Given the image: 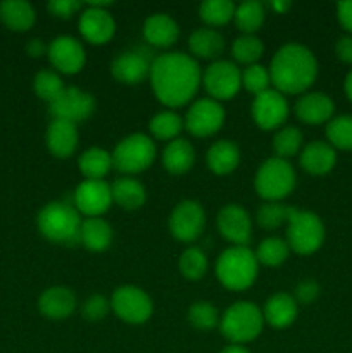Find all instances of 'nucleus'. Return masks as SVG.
I'll use <instances>...</instances> for the list:
<instances>
[{
	"mask_svg": "<svg viewBox=\"0 0 352 353\" xmlns=\"http://www.w3.org/2000/svg\"><path fill=\"white\" fill-rule=\"evenodd\" d=\"M240 164V148L228 140H219L213 143L207 150V165L217 176L233 172Z\"/></svg>",
	"mask_w": 352,
	"mask_h": 353,
	"instance_id": "obj_28",
	"label": "nucleus"
},
{
	"mask_svg": "<svg viewBox=\"0 0 352 353\" xmlns=\"http://www.w3.org/2000/svg\"><path fill=\"white\" fill-rule=\"evenodd\" d=\"M206 228V212L197 200H183L169 216V231L183 243L195 241Z\"/></svg>",
	"mask_w": 352,
	"mask_h": 353,
	"instance_id": "obj_13",
	"label": "nucleus"
},
{
	"mask_svg": "<svg viewBox=\"0 0 352 353\" xmlns=\"http://www.w3.org/2000/svg\"><path fill=\"white\" fill-rule=\"evenodd\" d=\"M179 271L190 281H199L207 271V257L200 248H186L179 257Z\"/></svg>",
	"mask_w": 352,
	"mask_h": 353,
	"instance_id": "obj_41",
	"label": "nucleus"
},
{
	"mask_svg": "<svg viewBox=\"0 0 352 353\" xmlns=\"http://www.w3.org/2000/svg\"><path fill=\"white\" fill-rule=\"evenodd\" d=\"M216 226L221 236L233 247H247L252 240V221L247 210L238 203H228L219 210Z\"/></svg>",
	"mask_w": 352,
	"mask_h": 353,
	"instance_id": "obj_16",
	"label": "nucleus"
},
{
	"mask_svg": "<svg viewBox=\"0 0 352 353\" xmlns=\"http://www.w3.org/2000/svg\"><path fill=\"white\" fill-rule=\"evenodd\" d=\"M269 85H271V76L269 69H266L264 65L252 64L242 71V86L254 97L269 90Z\"/></svg>",
	"mask_w": 352,
	"mask_h": 353,
	"instance_id": "obj_44",
	"label": "nucleus"
},
{
	"mask_svg": "<svg viewBox=\"0 0 352 353\" xmlns=\"http://www.w3.org/2000/svg\"><path fill=\"white\" fill-rule=\"evenodd\" d=\"M269 76L275 90L283 95L302 93L316 81L317 61L313 52L300 43L278 48L269 62Z\"/></svg>",
	"mask_w": 352,
	"mask_h": 353,
	"instance_id": "obj_2",
	"label": "nucleus"
},
{
	"mask_svg": "<svg viewBox=\"0 0 352 353\" xmlns=\"http://www.w3.org/2000/svg\"><path fill=\"white\" fill-rule=\"evenodd\" d=\"M224 124V109L213 99H199L190 105L183 126L192 137L207 138L216 134Z\"/></svg>",
	"mask_w": 352,
	"mask_h": 353,
	"instance_id": "obj_12",
	"label": "nucleus"
},
{
	"mask_svg": "<svg viewBox=\"0 0 352 353\" xmlns=\"http://www.w3.org/2000/svg\"><path fill=\"white\" fill-rule=\"evenodd\" d=\"M264 3L255 2H242L240 6L235 9V24L240 31H244L245 34H254L255 31L261 30L262 23H264Z\"/></svg>",
	"mask_w": 352,
	"mask_h": 353,
	"instance_id": "obj_33",
	"label": "nucleus"
},
{
	"mask_svg": "<svg viewBox=\"0 0 352 353\" xmlns=\"http://www.w3.org/2000/svg\"><path fill=\"white\" fill-rule=\"evenodd\" d=\"M110 310V302L102 295H92L83 302L81 314L86 321L90 323H97V321H102L104 317L109 314Z\"/></svg>",
	"mask_w": 352,
	"mask_h": 353,
	"instance_id": "obj_45",
	"label": "nucleus"
},
{
	"mask_svg": "<svg viewBox=\"0 0 352 353\" xmlns=\"http://www.w3.org/2000/svg\"><path fill=\"white\" fill-rule=\"evenodd\" d=\"M38 309L47 319H68L76 310V296L66 286H50L38 299Z\"/></svg>",
	"mask_w": 352,
	"mask_h": 353,
	"instance_id": "obj_21",
	"label": "nucleus"
},
{
	"mask_svg": "<svg viewBox=\"0 0 352 353\" xmlns=\"http://www.w3.org/2000/svg\"><path fill=\"white\" fill-rule=\"evenodd\" d=\"M48 110L54 119L78 124L88 119L95 110V99L92 93L76 86H66L50 103Z\"/></svg>",
	"mask_w": 352,
	"mask_h": 353,
	"instance_id": "obj_10",
	"label": "nucleus"
},
{
	"mask_svg": "<svg viewBox=\"0 0 352 353\" xmlns=\"http://www.w3.org/2000/svg\"><path fill=\"white\" fill-rule=\"evenodd\" d=\"M324 241V224L314 212L293 207L286 223V245L299 255H311Z\"/></svg>",
	"mask_w": 352,
	"mask_h": 353,
	"instance_id": "obj_7",
	"label": "nucleus"
},
{
	"mask_svg": "<svg viewBox=\"0 0 352 353\" xmlns=\"http://www.w3.org/2000/svg\"><path fill=\"white\" fill-rule=\"evenodd\" d=\"M109 2H90L79 16V33L93 45H104L116 33V23L109 14Z\"/></svg>",
	"mask_w": 352,
	"mask_h": 353,
	"instance_id": "obj_14",
	"label": "nucleus"
},
{
	"mask_svg": "<svg viewBox=\"0 0 352 353\" xmlns=\"http://www.w3.org/2000/svg\"><path fill=\"white\" fill-rule=\"evenodd\" d=\"M221 353H251V352H248L245 347H242V345H230V347L223 348Z\"/></svg>",
	"mask_w": 352,
	"mask_h": 353,
	"instance_id": "obj_52",
	"label": "nucleus"
},
{
	"mask_svg": "<svg viewBox=\"0 0 352 353\" xmlns=\"http://www.w3.org/2000/svg\"><path fill=\"white\" fill-rule=\"evenodd\" d=\"M337 17L342 28L352 33V0L337 3Z\"/></svg>",
	"mask_w": 352,
	"mask_h": 353,
	"instance_id": "obj_49",
	"label": "nucleus"
},
{
	"mask_svg": "<svg viewBox=\"0 0 352 353\" xmlns=\"http://www.w3.org/2000/svg\"><path fill=\"white\" fill-rule=\"evenodd\" d=\"M113 241V228L102 217H86L79 228V243L90 252H104Z\"/></svg>",
	"mask_w": 352,
	"mask_h": 353,
	"instance_id": "obj_26",
	"label": "nucleus"
},
{
	"mask_svg": "<svg viewBox=\"0 0 352 353\" xmlns=\"http://www.w3.org/2000/svg\"><path fill=\"white\" fill-rule=\"evenodd\" d=\"M297 183L295 171L286 159L271 157L261 164L254 178L255 192L268 202H278L293 192Z\"/></svg>",
	"mask_w": 352,
	"mask_h": 353,
	"instance_id": "obj_6",
	"label": "nucleus"
},
{
	"mask_svg": "<svg viewBox=\"0 0 352 353\" xmlns=\"http://www.w3.org/2000/svg\"><path fill=\"white\" fill-rule=\"evenodd\" d=\"M344 90H345V95L347 99L352 102V71L345 76V83H344Z\"/></svg>",
	"mask_w": 352,
	"mask_h": 353,
	"instance_id": "obj_51",
	"label": "nucleus"
},
{
	"mask_svg": "<svg viewBox=\"0 0 352 353\" xmlns=\"http://www.w3.org/2000/svg\"><path fill=\"white\" fill-rule=\"evenodd\" d=\"M293 207L280 202H266L255 212V221L262 230H276L282 224L289 223Z\"/></svg>",
	"mask_w": 352,
	"mask_h": 353,
	"instance_id": "obj_37",
	"label": "nucleus"
},
{
	"mask_svg": "<svg viewBox=\"0 0 352 353\" xmlns=\"http://www.w3.org/2000/svg\"><path fill=\"white\" fill-rule=\"evenodd\" d=\"M113 202L126 210H137L147 202V192L144 185L133 178H119L110 185Z\"/></svg>",
	"mask_w": 352,
	"mask_h": 353,
	"instance_id": "obj_31",
	"label": "nucleus"
},
{
	"mask_svg": "<svg viewBox=\"0 0 352 353\" xmlns=\"http://www.w3.org/2000/svg\"><path fill=\"white\" fill-rule=\"evenodd\" d=\"M231 52H233L235 61L252 65L257 64V61L264 54V43L255 34H242L233 41Z\"/></svg>",
	"mask_w": 352,
	"mask_h": 353,
	"instance_id": "obj_38",
	"label": "nucleus"
},
{
	"mask_svg": "<svg viewBox=\"0 0 352 353\" xmlns=\"http://www.w3.org/2000/svg\"><path fill=\"white\" fill-rule=\"evenodd\" d=\"M264 326L262 310L252 302H237L224 310L219 330L230 343L242 345L255 340Z\"/></svg>",
	"mask_w": 352,
	"mask_h": 353,
	"instance_id": "obj_5",
	"label": "nucleus"
},
{
	"mask_svg": "<svg viewBox=\"0 0 352 353\" xmlns=\"http://www.w3.org/2000/svg\"><path fill=\"white\" fill-rule=\"evenodd\" d=\"M152 62L148 61L144 50H128L117 55L110 65V72L114 78L124 85H138L148 78Z\"/></svg>",
	"mask_w": 352,
	"mask_h": 353,
	"instance_id": "obj_19",
	"label": "nucleus"
},
{
	"mask_svg": "<svg viewBox=\"0 0 352 353\" xmlns=\"http://www.w3.org/2000/svg\"><path fill=\"white\" fill-rule=\"evenodd\" d=\"M252 117L261 130L271 131L282 128L289 117V102L278 90H266L254 97Z\"/></svg>",
	"mask_w": 352,
	"mask_h": 353,
	"instance_id": "obj_15",
	"label": "nucleus"
},
{
	"mask_svg": "<svg viewBox=\"0 0 352 353\" xmlns=\"http://www.w3.org/2000/svg\"><path fill=\"white\" fill-rule=\"evenodd\" d=\"M26 52L30 57H41V55H45L48 52V47L43 43V40H40V38H33V40L28 41L26 45Z\"/></svg>",
	"mask_w": 352,
	"mask_h": 353,
	"instance_id": "obj_50",
	"label": "nucleus"
},
{
	"mask_svg": "<svg viewBox=\"0 0 352 353\" xmlns=\"http://www.w3.org/2000/svg\"><path fill=\"white\" fill-rule=\"evenodd\" d=\"M0 21L12 31H28L37 21V14L30 2L6 0L0 3Z\"/></svg>",
	"mask_w": 352,
	"mask_h": 353,
	"instance_id": "obj_30",
	"label": "nucleus"
},
{
	"mask_svg": "<svg viewBox=\"0 0 352 353\" xmlns=\"http://www.w3.org/2000/svg\"><path fill=\"white\" fill-rule=\"evenodd\" d=\"M37 224L40 233L48 241L59 245L79 243V228L81 219L75 205L68 202H50L40 210L37 217Z\"/></svg>",
	"mask_w": 352,
	"mask_h": 353,
	"instance_id": "obj_3",
	"label": "nucleus"
},
{
	"mask_svg": "<svg viewBox=\"0 0 352 353\" xmlns=\"http://www.w3.org/2000/svg\"><path fill=\"white\" fill-rule=\"evenodd\" d=\"M217 309L209 302H195L188 309V323L199 331H211L219 326Z\"/></svg>",
	"mask_w": 352,
	"mask_h": 353,
	"instance_id": "obj_42",
	"label": "nucleus"
},
{
	"mask_svg": "<svg viewBox=\"0 0 352 353\" xmlns=\"http://www.w3.org/2000/svg\"><path fill=\"white\" fill-rule=\"evenodd\" d=\"M235 3L230 0H207L199 7V16L209 26H223L235 17Z\"/></svg>",
	"mask_w": 352,
	"mask_h": 353,
	"instance_id": "obj_36",
	"label": "nucleus"
},
{
	"mask_svg": "<svg viewBox=\"0 0 352 353\" xmlns=\"http://www.w3.org/2000/svg\"><path fill=\"white\" fill-rule=\"evenodd\" d=\"M178 23L168 14H152L144 23V38L148 45L157 48H168L178 40Z\"/></svg>",
	"mask_w": 352,
	"mask_h": 353,
	"instance_id": "obj_25",
	"label": "nucleus"
},
{
	"mask_svg": "<svg viewBox=\"0 0 352 353\" xmlns=\"http://www.w3.org/2000/svg\"><path fill=\"white\" fill-rule=\"evenodd\" d=\"M47 55L55 71L62 72V74H76L81 71L86 62V54L81 41L69 34H61V37L54 38L48 45Z\"/></svg>",
	"mask_w": 352,
	"mask_h": 353,
	"instance_id": "obj_17",
	"label": "nucleus"
},
{
	"mask_svg": "<svg viewBox=\"0 0 352 353\" xmlns=\"http://www.w3.org/2000/svg\"><path fill=\"white\" fill-rule=\"evenodd\" d=\"M259 262L248 247H230L216 262V276L221 285L233 292H244L254 285Z\"/></svg>",
	"mask_w": 352,
	"mask_h": 353,
	"instance_id": "obj_4",
	"label": "nucleus"
},
{
	"mask_svg": "<svg viewBox=\"0 0 352 353\" xmlns=\"http://www.w3.org/2000/svg\"><path fill=\"white\" fill-rule=\"evenodd\" d=\"M66 86L62 85L61 76L55 71L50 69H43V71H38L33 78V90L41 100L50 103L59 93L64 90Z\"/></svg>",
	"mask_w": 352,
	"mask_h": 353,
	"instance_id": "obj_43",
	"label": "nucleus"
},
{
	"mask_svg": "<svg viewBox=\"0 0 352 353\" xmlns=\"http://www.w3.org/2000/svg\"><path fill=\"white\" fill-rule=\"evenodd\" d=\"M148 130H150L152 137L157 140L173 141L183 130V119L176 112L171 110H164V112L155 114L148 123Z\"/></svg>",
	"mask_w": 352,
	"mask_h": 353,
	"instance_id": "obj_35",
	"label": "nucleus"
},
{
	"mask_svg": "<svg viewBox=\"0 0 352 353\" xmlns=\"http://www.w3.org/2000/svg\"><path fill=\"white\" fill-rule=\"evenodd\" d=\"M195 162V150L185 138H176L169 141L162 152V164L171 174H185Z\"/></svg>",
	"mask_w": 352,
	"mask_h": 353,
	"instance_id": "obj_27",
	"label": "nucleus"
},
{
	"mask_svg": "<svg viewBox=\"0 0 352 353\" xmlns=\"http://www.w3.org/2000/svg\"><path fill=\"white\" fill-rule=\"evenodd\" d=\"M109 302L113 312L128 324L147 323L154 312V303L150 296L133 285H124L114 290Z\"/></svg>",
	"mask_w": 352,
	"mask_h": 353,
	"instance_id": "obj_9",
	"label": "nucleus"
},
{
	"mask_svg": "<svg viewBox=\"0 0 352 353\" xmlns=\"http://www.w3.org/2000/svg\"><path fill=\"white\" fill-rule=\"evenodd\" d=\"M188 48L197 59L213 61L223 54L224 38L213 28H200L190 34Z\"/></svg>",
	"mask_w": 352,
	"mask_h": 353,
	"instance_id": "obj_29",
	"label": "nucleus"
},
{
	"mask_svg": "<svg viewBox=\"0 0 352 353\" xmlns=\"http://www.w3.org/2000/svg\"><path fill=\"white\" fill-rule=\"evenodd\" d=\"M300 168L313 176L328 174L337 164V152L330 143L313 141L300 152Z\"/></svg>",
	"mask_w": 352,
	"mask_h": 353,
	"instance_id": "obj_24",
	"label": "nucleus"
},
{
	"mask_svg": "<svg viewBox=\"0 0 352 353\" xmlns=\"http://www.w3.org/2000/svg\"><path fill=\"white\" fill-rule=\"evenodd\" d=\"M79 171L86 179L92 181H102L107 172L113 168V157L107 150L100 147H92L81 154L78 161Z\"/></svg>",
	"mask_w": 352,
	"mask_h": 353,
	"instance_id": "obj_32",
	"label": "nucleus"
},
{
	"mask_svg": "<svg viewBox=\"0 0 352 353\" xmlns=\"http://www.w3.org/2000/svg\"><path fill=\"white\" fill-rule=\"evenodd\" d=\"M148 78L159 102L171 109L188 103L202 85L199 62L183 52L157 55L152 61Z\"/></svg>",
	"mask_w": 352,
	"mask_h": 353,
	"instance_id": "obj_1",
	"label": "nucleus"
},
{
	"mask_svg": "<svg viewBox=\"0 0 352 353\" xmlns=\"http://www.w3.org/2000/svg\"><path fill=\"white\" fill-rule=\"evenodd\" d=\"M302 147V133L295 126H285L275 134L273 138V148L276 152V157L286 159L295 155Z\"/></svg>",
	"mask_w": 352,
	"mask_h": 353,
	"instance_id": "obj_40",
	"label": "nucleus"
},
{
	"mask_svg": "<svg viewBox=\"0 0 352 353\" xmlns=\"http://www.w3.org/2000/svg\"><path fill=\"white\" fill-rule=\"evenodd\" d=\"M326 138L338 150H352V116H338L326 126Z\"/></svg>",
	"mask_w": 352,
	"mask_h": 353,
	"instance_id": "obj_39",
	"label": "nucleus"
},
{
	"mask_svg": "<svg viewBox=\"0 0 352 353\" xmlns=\"http://www.w3.org/2000/svg\"><path fill=\"white\" fill-rule=\"evenodd\" d=\"M113 168L126 174H138L152 165L155 159V145L144 133H133L123 138L110 154Z\"/></svg>",
	"mask_w": 352,
	"mask_h": 353,
	"instance_id": "obj_8",
	"label": "nucleus"
},
{
	"mask_svg": "<svg viewBox=\"0 0 352 353\" xmlns=\"http://www.w3.org/2000/svg\"><path fill=\"white\" fill-rule=\"evenodd\" d=\"M293 110H295L297 119L302 121L304 124L314 126V124L330 123L335 112V103L326 93L313 92L300 97Z\"/></svg>",
	"mask_w": 352,
	"mask_h": 353,
	"instance_id": "obj_20",
	"label": "nucleus"
},
{
	"mask_svg": "<svg viewBox=\"0 0 352 353\" xmlns=\"http://www.w3.org/2000/svg\"><path fill=\"white\" fill-rule=\"evenodd\" d=\"M72 203L78 212L88 217H100L109 210L110 203H113L110 186L106 181L85 179L72 193Z\"/></svg>",
	"mask_w": 352,
	"mask_h": 353,
	"instance_id": "obj_18",
	"label": "nucleus"
},
{
	"mask_svg": "<svg viewBox=\"0 0 352 353\" xmlns=\"http://www.w3.org/2000/svg\"><path fill=\"white\" fill-rule=\"evenodd\" d=\"M297 314H299V303L293 299V295H289V293H276L269 296L262 309L264 323L276 330L292 326L293 321L297 319Z\"/></svg>",
	"mask_w": 352,
	"mask_h": 353,
	"instance_id": "obj_23",
	"label": "nucleus"
},
{
	"mask_svg": "<svg viewBox=\"0 0 352 353\" xmlns=\"http://www.w3.org/2000/svg\"><path fill=\"white\" fill-rule=\"evenodd\" d=\"M83 7V3L79 0H52L48 2L47 9L48 12L54 14V16L62 17V19H68L72 14L78 12Z\"/></svg>",
	"mask_w": 352,
	"mask_h": 353,
	"instance_id": "obj_47",
	"label": "nucleus"
},
{
	"mask_svg": "<svg viewBox=\"0 0 352 353\" xmlns=\"http://www.w3.org/2000/svg\"><path fill=\"white\" fill-rule=\"evenodd\" d=\"M202 85L216 102L230 100L240 92L242 71L230 61H214L202 72Z\"/></svg>",
	"mask_w": 352,
	"mask_h": 353,
	"instance_id": "obj_11",
	"label": "nucleus"
},
{
	"mask_svg": "<svg viewBox=\"0 0 352 353\" xmlns=\"http://www.w3.org/2000/svg\"><path fill=\"white\" fill-rule=\"evenodd\" d=\"M47 148L52 155L59 159L71 157L78 147V130L76 124L68 123V121L54 119L47 128L45 134Z\"/></svg>",
	"mask_w": 352,
	"mask_h": 353,
	"instance_id": "obj_22",
	"label": "nucleus"
},
{
	"mask_svg": "<svg viewBox=\"0 0 352 353\" xmlns=\"http://www.w3.org/2000/svg\"><path fill=\"white\" fill-rule=\"evenodd\" d=\"M317 295H320V285L314 279H304L295 286L293 299L297 300V303L307 305V303H313L317 299Z\"/></svg>",
	"mask_w": 352,
	"mask_h": 353,
	"instance_id": "obj_46",
	"label": "nucleus"
},
{
	"mask_svg": "<svg viewBox=\"0 0 352 353\" xmlns=\"http://www.w3.org/2000/svg\"><path fill=\"white\" fill-rule=\"evenodd\" d=\"M271 7L276 10V12L282 14V12H285V10H289L290 2H273Z\"/></svg>",
	"mask_w": 352,
	"mask_h": 353,
	"instance_id": "obj_53",
	"label": "nucleus"
},
{
	"mask_svg": "<svg viewBox=\"0 0 352 353\" xmlns=\"http://www.w3.org/2000/svg\"><path fill=\"white\" fill-rule=\"evenodd\" d=\"M289 245H286L285 240L282 238H266L259 243L257 250L254 252L255 259L261 265H266V268H278L289 257Z\"/></svg>",
	"mask_w": 352,
	"mask_h": 353,
	"instance_id": "obj_34",
	"label": "nucleus"
},
{
	"mask_svg": "<svg viewBox=\"0 0 352 353\" xmlns=\"http://www.w3.org/2000/svg\"><path fill=\"white\" fill-rule=\"evenodd\" d=\"M335 54L345 64H352V37L347 34V37L338 38V41L335 43Z\"/></svg>",
	"mask_w": 352,
	"mask_h": 353,
	"instance_id": "obj_48",
	"label": "nucleus"
}]
</instances>
